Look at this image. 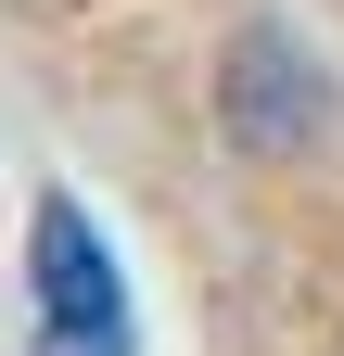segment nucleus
I'll use <instances>...</instances> for the list:
<instances>
[{"mask_svg": "<svg viewBox=\"0 0 344 356\" xmlns=\"http://www.w3.org/2000/svg\"><path fill=\"white\" fill-rule=\"evenodd\" d=\"M26 280H38V343L52 356H127V280H115V254L90 229V204H38V229H26Z\"/></svg>", "mask_w": 344, "mask_h": 356, "instance_id": "f257e3e1", "label": "nucleus"}]
</instances>
